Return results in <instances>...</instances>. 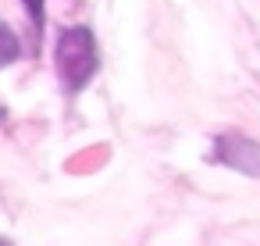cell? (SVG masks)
<instances>
[{"instance_id":"6da1fadb","label":"cell","mask_w":260,"mask_h":246,"mask_svg":"<svg viewBox=\"0 0 260 246\" xmlns=\"http://www.w3.org/2000/svg\"><path fill=\"white\" fill-rule=\"evenodd\" d=\"M54 65L61 75V86L68 97L82 93L89 86V79L100 72V54H96V40L86 25H72L61 29L57 47H54Z\"/></svg>"},{"instance_id":"7a4b0ae2","label":"cell","mask_w":260,"mask_h":246,"mask_svg":"<svg viewBox=\"0 0 260 246\" xmlns=\"http://www.w3.org/2000/svg\"><path fill=\"white\" fill-rule=\"evenodd\" d=\"M210 161H214V164H224V168H232V171H239V175L260 178V143H256V139L224 132V136L214 139Z\"/></svg>"},{"instance_id":"3957f363","label":"cell","mask_w":260,"mask_h":246,"mask_svg":"<svg viewBox=\"0 0 260 246\" xmlns=\"http://www.w3.org/2000/svg\"><path fill=\"white\" fill-rule=\"evenodd\" d=\"M18 54H22V40H18V33H15L11 25L0 22V68L15 65V61H18Z\"/></svg>"},{"instance_id":"277c9868","label":"cell","mask_w":260,"mask_h":246,"mask_svg":"<svg viewBox=\"0 0 260 246\" xmlns=\"http://www.w3.org/2000/svg\"><path fill=\"white\" fill-rule=\"evenodd\" d=\"M25 4V11H29V18H32V29H36V43H40V36H43V25H47V0H22Z\"/></svg>"},{"instance_id":"5b68a950","label":"cell","mask_w":260,"mask_h":246,"mask_svg":"<svg viewBox=\"0 0 260 246\" xmlns=\"http://www.w3.org/2000/svg\"><path fill=\"white\" fill-rule=\"evenodd\" d=\"M0 246H15V242H11V239H4V235H0Z\"/></svg>"},{"instance_id":"8992f818","label":"cell","mask_w":260,"mask_h":246,"mask_svg":"<svg viewBox=\"0 0 260 246\" xmlns=\"http://www.w3.org/2000/svg\"><path fill=\"white\" fill-rule=\"evenodd\" d=\"M4 118H8V111H4V107H0V121H4Z\"/></svg>"}]
</instances>
